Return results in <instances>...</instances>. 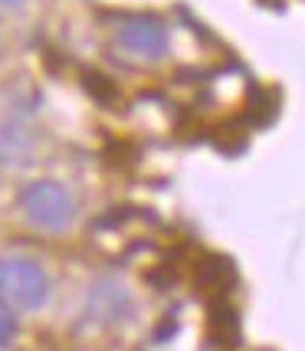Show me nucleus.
<instances>
[{
	"mask_svg": "<svg viewBox=\"0 0 305 351\" xmlns=\"http://www.w3.org/2000/svg\"><path fill=\"white\" fill-rule=\"evenodd\" d=\"M0 295L16 308H36L46 299V276L33 260L0 263Z\"/></svg>",
	"mask_w": 305,
	"mask_h": 351,
	"instance_id": "nucleus-1",
	"label": "nucleus"
},
{
	"mask_svg": "<svg viewBox=\"0 0 305 351\" xmlns=\"http://www.w3.org/2000/svg\"><path fill=\"white\" fill-rule=\"evenodd\" d=\"M23 207H27V217L43 230H62L73 220V200L66 197L62 187L49 181L33 184L30 191L23 194Z\"/></svg>",
	"mask_w": 305,
	"mask_h": 351,
	"instance_id": "nucleus-2",
	"label": "nucleus"
},
{
	"mask_svg": "<svg viewBox=\"0 0 305 351\" xmlns=\"http://www.w3.org/2000/svg\"><path fill=\"white\" fill-rule=\"evenodd\" d=\"M119 40H122L128 49H135L138 56H145V60H158V56H164V49H168V30H164V23L154 20V16L128 20L122 27V33H119Z\"/></svg>",
	"mask_w": 305,
	"mask_h": 351,
	"instance_id": "nucleus-3",
	"label": "nucleus"
},
{
	"mask_svg": "<svg viewBox=\"0 0 305 351\" xmlns=\"http://www.w3.org/2000/svg\"><path fill=\"white\" fill-rule=\"evenodd\" d=\"M197 282L210 292H227L230 282H233V266H230V260H220V256L204 260L197 269Z\"/></svg>",
	"mask_w": 305,
	"mask_h": 351,
	"instance_id": "nucleus-4",
	"label": "nucleus"
},
{
	"mask_svg": "<svg viewBox=\"0 0 305 351\" xmlns=\"http://www.w3.org/2000/svg\"><path fill=\"white\" fill-rule=\"evenodd\" d=\"M207 325H210L214 338H220V341H230V328L236 332V312H233L227 302H210V315H207Z\"/></svg>",
	"mask_w": 305,
	"mask_h": 351,
	"instance_id": "nucleus-5",
	"label": "nucleus"
},
{
	"mask_svg": "<svg viewBox=\"0 0 305 351\" xmlns=\"http://www.w3.org/2000/svg\"><path fill=\"white\" fill-rule=\"evenodd\" d=\"M10 335H14V319L0 312V345H3V341H7Z\"/></svg>",
	"mask_w": 305,
	"mask_h": 351,
	"instance_id": "nucleus-6",
	"label": "nucleus"
}]
</instances>
